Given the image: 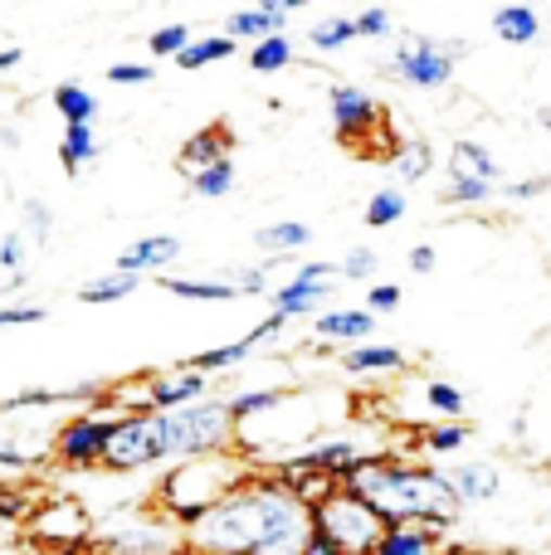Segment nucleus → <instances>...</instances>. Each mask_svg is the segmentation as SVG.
Listing matches in <instances>:
<instances>
[{
  "label": "nucleus",
  "instance_id": "1",
  "mask_svg": "<svg viewBox=\"0 0 551 555\" xmlns=\"http://www.w3.org/2000/svg\"><path fill=\"white\" fill-rule=\"evenodd\" d=\"M312 507L273 473H249L220 507L185 527V555H303Z\"/></svg>",
  "mask_w": 551,
  "mask_h": 555
},
{
  "label": "nucleus",
  "instance_id": "2",
  "mask_svg": "<svg viewBox=\"0 0 551 555\" xmlns=\"http://www.w3.org/2000/svg\"><path fill=\"white\" fill-rule=\"evenodd\" d=\"M347 488L357 492L361 502H371L386 527L449 531L464 517V507L454 502L439 463H406V459H390V453H371L367 463H357V468L347 473Z\"/></svg>",
  "mask_w": 551,
  "mask_h": 555
},
{
  "label": "nucleus",
  "instance_id": "3",
  "mask_svg": "<svg viewBox=\"0 0 551 555\" xmlns=\"http://www.w3.org/2000/svg\"><path fill=\"white\" fill-rule=\"evenodd\" d=\"M249 473H254L249 453H234V449L171 463V468L162 473V482H156V507H162L166 521H176V527L185 531V527H195L210 507H220Z\"/></svg>",
  "mask_w": 551,
  "mask_h": 555
},
{
  "label": "nucleus",
  "instance_id": "4",
  "mask_svg": "<svg viewBox=\"0 0 551 555\" xmlns=\"http://www.w3.org/2000/svg\"><path fill=\"white\" fill-rule=\"evenodd\" d=\"M152 420H156V434H162L166 463L225 453V449H234V434H240L230 400H220V395H210L201 404H185V410H171V414H152Z\"/></svg>",
  "mask_w": 551,
  "mask_h": 555
},
{
  "label": "nucleus",
  "instance_id": "5",
  "mask_svg": "<svg viewBox=\"0 0 551 555\" xmlns=\"http://www.w3.org/2000/svg\"><path fill=\"white\" fill-rule=\"evenodd\" d=\"M312 531H322L342 555H376L381 537H386V521H381V512L371 502H361L342 482L322 502H312Z\"/></svg>",
  "mask_w": 551,
  "mask_h": 555
},
{
  "label": "nucleus",
  "instance_id": "6",
  "mask_svg": "<svg viewBox=\"0 0 551 555\" xmlns=\"http://www.w3.org/2000/svg\"><path fill=\"white\" fill-rule=\"evenodd\" d=\"M454 64H459V59L449 54L445 39H435V35H400V44H396V54H390L386 74H390V83L410 88V93H435V88L454 83Z\"/></svg>",
  "mask_w": 551,
  "mask_h": 555
},
{
  "label": "nucleus",
  "instance_id": "7",
  "mask_svg": "<svg viewBox=\"0 0 551 555\" xmlns=\"http://www.w3.org/2000/svg\"><path fill=\"white\" fill-rule=\"evenodd\" d=\"M123 410H103V404H88V410L68 414L64 424H59V434L49 439V459L59 463V468H103V449H107V429H113V420Z\"/></svg>",
  "mask_w": 551,
  "mask_h": 555
},
{
  "label": "nucleus",
  "instance_id": "8",
  "mask_svg": "<svg viewBox=\"0 0 551 555\" xmlns=\"http://www.w3.org/2000/svg\"><path fill=\"white\" fill-rule=\"evenodd\" d=\"M166 463L162 453V434H156L152 414H117L107 429V449H103V468L107 473H146Z\"/></svg>",
  "mask_w": 551,
  "mask_h": 555
},
{
  "label": "nucleus",
  "instance_id": "9",
  "mask_svg": "<svg viewBox=\"0 0 551 555\" xmlns=\"http://www.w3.org/2000/svg\"><path fill=\"white\" fill-rule=\"evenodd\" d=\"M98 546L107 555H176L185 551V531L166 517H113L103 531H98Z\"/></svg>",
  "mask_w": 551,
  "mask_h": 555
},
{
  "label": "nucleus",
  "instance_id": "10",
  "mask_svg": "<svg viewBox=\"0 0 551 555\" xmlns=\"http://www.w3.org/2000/svg\"><path fill=\"white\" fill-rule=\"evenodd\" d=\"M25 531H29V541H39V546L68 555L74 546H84V541L93 537V521H88V512L78 498L54 492V498H44V507L25 517Z\"/></svg>",
  "mask_w": 551,
  "mask_h": 555
},
{
  "label": "nucleus",
  "instance_id": "11",
  "mask_svg": "<svg viewBox=\"0 0 551 555\" xmlns=\"http://www.w3.org/2000/svg\"><path fill=\"white\" fill-rule=\"evenodd\" d=\"M328 117H332V132H337L347 146L367 142V137L386 122L381 103L361 83H332L328 88Z\"/></svg>",
  "mask_w": 551,
  "mask_h": 555
},
{
  "label": "nucleus",
  "instance_id": "12",
  "mask_svg": "<svg viewBox=\"0 0 551 555\" xmlns=\"http://www.w3.org/2000/svg\"><path fill=\"white\" fill-rule=\"evenodd\" d=\"M293 0H259V5H240L225 15V35L234 39V44L254 49L264 44V39H279L289 35V20H293Z\"/></svg>",
  "mask_w": 551,
  "mask_h": 555
},
{
  "label": "nucleus",
  "instance_id": "13",
  "mask_svg": "<svg viewBox=\"0 0 551 555\" xmlns=\"http://www.w3.org/2000/svg\"><path fill=\"white\" fill-rule=\"evenodd\" d=\"M449 478V492H454L459 507H488V502L503 498V468L494 459H454V463H439Z\"/></svg>",
  "mask_w": 551,
  "mask_h": 555
},
{
  "label": "nucleus",
  "instance_id": "14",
  "mask_svg": "<svg viewBox=\"0 0 551 555\" xmlns=\"http://www.w3.org/2000/svg\"><path fill=\"white\" fill-rule=\"evenodd\" d=\"M176 259H181V240H176V234H142V240L123 244V249L113 254V273H127V278H162Z\"/></svg>",
  "mask_w": 551,
  "mask_h": 555
},
{
  "label": "nucleus",
  "instance_id": "15",
  "mask_svg": "<svg viewBox=\"0 0 551 555\" xmlns=\"http://www.w3.org/2000/svg\"><path fill=\"white\" fill-rule=\"evenodd\" d=\"M283 326H289V322H283V317H264V322L254 326L249 336H240V341H230V346H210V351H195L185 365H191V371H201V375H225V371H234V365H244V361H249V356L259 351L264 341H273V336H283Z\"/></svg>",
  "mask_w": 551,
  "mask_h": 555
},
{
  "label": "nucleus",
  "instance_id": "16",
  "mask_svg": "<svg viewBox=\"0 0 551 555\" xmlns=\"http://www.w3.org/2000/svg\"><path fill=\"white\" fill-rule=\"evenodd\" d=\"M328 297H332V283L283 278V283H273V293L264 297V302H269V317H283V322H303V317H318Z\"/></svg>",
  "mask_w": 551,
  "mask_h": 555
},
{
  "label": "nucleus",
  "instance_id": "17",
  "mask_svg": "<svg viewBox=\"0 0 551 555\" xmlns=\"http://www.w3.org/2000/svg\"><path fill=\"white\" fill-rule=\"evenodd\" d=\"M312 336H318L322 346H361L376 336V317L367 312V307H332V312H318L312 317Z\"/></svg>",
  "mask_w": 551,
  "mask_h": 555
},
{
  "label": "nucleus",
  "instance_id": "18",
  "mask_svg": "<svg viewBox=\"0 0 551 555\" xmlns=\"http://www.w3.org/2000/svg\"><path fill=\"white\" fill-rule=\"evenodd\" d=\"M449 181H488V185H503V166H498V156L488 152L484 142L464 137V142L449 146Z\"/></svg>",
  "mask_w": 551,
  "mask_h": 555
},
{
  "label": "nucleus",
  "instance_id": "19",
  "mask_svg": "<svg viewBox=\"0 0 551 555\" xmlns=\"http://www.w3.org/2000/svg\"><path fill=\"white\" fill-rule=\"evenodd\" d=\"M410 365V356L390 341H361L351 351H342V371L347 375H400Z\"/></svg>",
  "mask_w": 551,
  "mask_h": 555
},
{
  "label": "nucleus",
  "instance_id": "20",
  "mask_svg": "<svg viewBox=\"0 0 551 555\" xmlns=\"http://www.w3.org/2000/svg\"><path fill=\"white\" fill-rule=\"evenodd\" d=\"M29 278H35V259H29V240L20 230L0 234V297H15L29 287Z\"/></svg>",
  "mask_w": 551,
  "mask_h": 555
},
{
  "label": "nucleus",
  "instance_id": "21",
  "mask_svg": "<svg viewBox=\"0 0 551 555\" xmlns=\"http://www.w3.org/2000/svg\"><path fill=\"white\" fill-rule=\"evenodd\" d=\"M488 25H494V35L503 39V44H513V49H527V44H537V39L547 35L542 10L537 5H498Z\"/></svg>",
  "mask_w": 551,
  "mask_h": 555
},
{
  "label": "nucleus",
  "instance_id": "22",
  "mask_svg": "<svg viewBox=\"0 0 551 555\" xmlns=\"http://www.w3.org/2000/svg\"><path fill=\"white\" fill-rule=\"evenodd\" d=\"M156 287L171 297H181V302H240V287L225 283L220 273L215 278H185V273H162L156 278Z\"/></svg>",
  "mask_w": 551,
  "mask_h": 555
},
{
  "label": "nucleus",
  "instance_id": "23",
  "mask_svg": "<svg viewBox=\"0 0 551 555\" xmlns=\"http://www.w3.org/2000/svg\"><path fill=\"white\" fill-rule=\"evenodd\" d=\"M225 156H230V132H225V122H210V127H201V132L181 146L176 166H181L185 176H195V171H205V166L225 162Z\"/></svg>",
  "mask_w": 551,
  "mask_h": 555
},
{
  "label": "nucleus",
  "instance_id": "24",
  "mask_svg": "<svg viewBox=\"0 0 551 555\" xmlns=\"http://www.w3.org/2000/svg\"><path fill=\"white\" fill-rule=\"evenodd\" d=\"M425 410L430 424H459L469 414V390L449 375H425Z\"/></svg>",
  "mask_w": 551,
  "mask_h": 555
},
{
  "label": "nucleus",
  "instance_id": "25",
  "mask_svg": "<svg viewBox=\"0 0 551 555\" xmlns=\"http://www.w3.org/2000/svg\"><path fill=\"white\" fill-rule=\"evenodd\" d=\"M390 171H396L400 191H406V185L430 181V171H435V142H425V137L396 142V152H390Z\"/></svg>",
  "mask_w": 551,
  "mask_h": 555
},
{
  "label": "nucleus",
  "instance_id": "26",
  "mask_svg": "<svg viewBox=\"0 0 551 555\" xmlns=\"http://www.w3.org/2000/svg\"><path fill=\"white\" fill-rule=\"evenodd\" d=\"M49 103H54V113L64 117V127H93L98 113H103L98 93H93V88H84V83H54Z\"/></svg>",
  "mask_w": 551,
  "mask_h": 555
},
{
  "label": "nucleus",
  "instance_id": "27",
  "mask_svg": "<svg viewBox=\"0 0 551 555\" xmlns=\"http://www.w3.org/2000/svg\"><path fill=\"white\" fill-rule=\"evenodd\" d=\"M98 156H103V142H98L93 127H64L59 132V166H64V176H84Z\"/></svg>",
  "mask_w": 551,
  "mask_h": 555
},
{
  "label": "nucleus",
  "instance_id": "28",
  "mask_svg": "<svg viewBox=\"0 0 551 555\" xmlns=\"http://www.w3.org/2000/svg\"><path fill=\"white\" fill-rule=\"evenodd\" d=\"M312 244V230L303 220H273V224H259L254 230V249L259 254H298V249H308Z\"/></svg>",
  "mask_w": 551,
  "mask_h": 555
},
{
  "label": "nucleus",
  "instance_id": "29",
  "mask_svg": "<svg viewBox=\"0 0 551 555\" xmlns=\"http://www.w3.org/2000/svg\"><path fill=\"white\" fill-rule=\"evenodd\" d=\"M142 287V278H127V273H98V278H88L84 287H78V302L84 307H113V302H127V297Z\"/></svg>",
  "mask_w": 551,
  "mask_h": 555
},
{
  "label": "nucleus",
  "instance_id": "30",
  "mask_svg": "<svg viewBox=\"0 0 551 555\" xmlns=\"http://www.w3.org/2000/svg\"><path fill=\"white\" fill-rule=\"evenodd\" d=\"M406 215H410V191H400V185H381V191L367 195L361 220H367L371 230H390V224H400Z\"/></svg>",
  "mask_w": 551,
  "mask_h": 555
},
{
  "label": "nucleus",
  "instance_id": "31",
  "mask_svg": "<svg viewBox=\"0 0 551 555\" xmlns=\"http://www.w3.org/2000/svg\"><path fill=\"white\" fill-rule=\"evenodd\" d=\"M376 555H439V531L435 527H386Z\"/></svg>",
  "mask_w": 551,
  "mask_h": 555
},
{
  "label": "nucleus",
  "instance_id": "32",
  "mask_svg": "<svg viewBox=\"0 0 551 555\" xmlns=\"http://www.w3.org/2000/svg\"><path fill=\"white\" fill-rule=\"evenodd\" d=\"M234 49H240V44H234V39L225 35V29H220V35H195L191 44H185L181 54H176V68L195 74V68H205V64H225V59H230Z\"/></svg>",
  "mask_w": 551,
  "mask_h": 555
},
{
  "label": "nucleus",
  "instance_id": "33",
  "mask_svg": "<svg viewBox=\"0 0 551 555\" xmlns=\"http://www.w3.org/2000/svg\"><path fill=\"white\" fill-rule=\"evenodd\" d=\"M469 439H474L469 420H459V424H430V429L420 434V453H425V463H439V459H449V453L469 449Z\"/></svg>",
  "mask_w": 551,
  "mask_h": 555
},
{
  "label": "nucleus",
  "instance_id": "34",
  "mask_svg": "<svg viewBox=\"0 0 551 555\" xmlns=\"http://www.w3.org/2000/svg\"><path fill=\"white\" fill-rule=\"evenodd\" d=\"M191 181V195L195 201H225V195H234V185H240V176H234V156H225V162L205 166V171L185 176Z\"/></svg>",
  "mask_w": 551,
  "mask_h": 555
},
{
  "label": "nucleus",
  "instance_id": "35",
  "mask_svg": "<svg viewBox=\"0 0 551 555\" xmlns=\"http://www.w3.org/2000/svg\"><path fill=\"white\" fill-rule=\"evenodd\" d=\"M225 400H230L234 424H244V420H259V414L279 410V404L289 400V390H283V385H264V390H234V395H225Z\"/></svg>",
  "mask_w": 551,
  "mask_h": 555
},
{
  "label": "nucleus",
  "instance_id": "36",
  "mask_svg": "<svg viewBox=\"0 0 551 555\" xmlns=\"http://www.w3.org/2000/svg\"><path fill=\"white\" fill-rule=\"evenodd\" d=\"M308 44L318 54H342L347 44H357V25H351V15H328L308 29Z\"/></svg>",
  "mask_w": 551,
  "mask_h": 555
},
{
  "label": "nucleus",
  "instance_id": "37",
  "mask_svg": "<svg viewBox=\"0 0 551 555\" xmlns=\"http://www.w3.org/2000/svg\"><path fill=\"white\" fill-rule=\"evenodd\" d=\"M20 234L29 240V249H44V244L54 240V205L29 195V201L20 205Z\"/></svg>",
  "mask_w": 551,
  "mask_h": 555
},
{
  "label": "nucleus",
  "instance_id": "38",
  "mask_svg": "<svg viewBox=\"0 0 551 555\" xmlns=\"http://www.w3.org/2000/svg\"><path fill=\"white\" fill-rule=\"evenodd\" d=\"M273 263L279 259H259V263H234L230 273H220L225 283L240 287V297H269L273 293Z\"/></svg>",
  "mask_w": 551,
  "mask_h": 555
},
{
  "label": "nucleus",
  "instance_id": "39",
  "mask_svg": "<svg viewBox=\"0 0 551 555\" xmlns=\"http://www.w3.org/2000/svg\"><path fill=\"white\" fill-rule=\"evenodd\" d=\"M249 68H254V74H283V68H293V39L279 35V39L254 44L249 49Z\"/></svg>",
  "mask_w": 551,
  "mask_h": 555
},
{
  "label": "nucleus",
  "instance_id": "40",
  "mask_svg": "<svg viewBox=\"0 0 551 555\" xmlns=\"http://www.w3.org/2000/svg\"><path fill=\"white\" fill-rule=\"evenodd\" d=\"M488 201H498V185L488 181H445V191H439V205H459V210H478Z\"/></svg>",
  "mask_w": 551,
  "mask_h": 555
},
{
  "label": "nucleus",
  "instance_id": "41",
  "mask_svg": "<svg viewBox=\"0 0 551 555\" xmlns=\"http://www.w3.org/2000/svg\"><path fill=\"white\" fill-rule=\"evenodd\" d=\"M191 39H195V29L176 20V25H162V29H152V35H146V54H152V59H171V64H176V54H181Z\"/></svg>",
  "mask_w": 551,
  "mask_h": 555
},
{
  "label": "nucleus",
  "instance_id": "42",
  "mask_svg": "<svg viewBox=\"0 0 551 555\" xmlns=\"http://www.w3.org/2000/svg\"><path fill=\"white\" fill-rule=\"evenodd\" d=\"M376 273H381V259H376V249H367V244L347 249L337 263V278H347V283H376Z\"/></svg>",
  "mask_w": 551,
  "mask_h": 555
},
{
  "label": "nucleus",
  "instance_id": "43",
  "mask_svg": "<svg viewBox=\"0 0 551 555\" xmlns=\"http://www.w3.org/2000/svg\"><path fill=\"white\" fill-rule=\"evenodd\" d=\"M351 25H357V39H390L396 35V15H390L386 5H367L351 15Z\"/></svg>",
  "mask_w": 551,
  "mask_h": 555
},
{
  "label": "nucleus",
  "instance_id": "44",
  "mask_svg": "<svg viewBox=\"0 0 551 555\" xmlns=\"http://www.w3.org/2000/svg\"><path fill=\"white\" fill-rule=\"evenodd\" d=\"M400 302H406V293H400V283H371V287H367V302H361V307H367V312L381 322V317L400 312Z\"/></svg>",
  "mask_w": 551,
  "mask_h": 555
},
{
  "label": "nucleus",
  "instance_id": "45",
  "mask_svg": "<svg viewBox=\"0 0 551 555\" xmlns=\"http://www.w3.org/2000/svg\"><path fill=\"white\" fill-rule=\"evenodd\" d=\"M49 317L44 302H0V332L5 326H39Z\"/></svg>",
  "mask_w": 551,
  "mask_h": 555
},
{
  "label": "nucleus",
  "instance_id": "46",
  "mask_svg": "<svg viewBox=\"0 0 551 555\" xmlns=\"http://www.w3.org/2000/svg\"><path fill=\"white\" fill-rule=\"evenodd\" d=\"M103 78L113 88H146L156 78V64H107Z\"/></svg>",
  "mask_w": 551,
  "mask_h": 555
},
{
  "label": "nucleus",
  "instance_id": "47",
  "mask_svg": "<svg viewBox=\"0 0 551 555\" xmlns=\"http://www.w3.org/2000/svg\"><path fill=\"white\" fill-rule=\"evenodd\" d=\"M547 191H551V176H527V181H508V185H498V201L523 205V201H537V195H547Z\"/></svg>",
  "mask_w": 551,
  "mask_h": 555
},
{
  "label": "nucleus",
  "instance_id": "48",
  "mask_svg": "<svg viewBox=\"0 0 551 555\" xmlns=\"http://www.w3.org/2000/svg\"><path fill=\"white\" fill-rule=\"evenodd\" d=\"M20 517H25V498L10 488V478H0V531H5L10 521H20Z\"/></svg>",
  "mask_w": 551,
  "mask_h": 555
},
{
  "label": "nucleus",
  "instance_id": "49",
  "mask_svg": "<svg viewBox=\"0 0 551 555\" xmlns=\"http://www.w3.org/2000/svg\"><path fill=\"white\" fill-rule=\"evenodd\" d=\"M410 273L415 278H430L435 273V263H439V254H435V244H415V249H410Z\"/></svg>",
  "mask_w": 551,
  "mask_h": 555
},
{
  "label": "nucleus",
  "instance_id": "50",
  "mask_svg": "<svg viewBox=\"0 0 551 555\" xmlns=\"http://www.w3.org/2000/svg\"><path fill=\"white\" fill-rule=\"evenodd\" d=\"M293 278H308V283H332V278H337V263L308 259V263H298V269H293Z\"/></svg>",
  "mask_w": 551,
  "mask_h": 555
},
{
  "label": "nucleus",
  "instance_id": "51",
  "mask_svg": "<svg viewBox=\"0 0 551 555\" xmlns=\"http://www.w3.org/2000/svg\"><path fill=\"white\" fill-rule=\"evenodd\" d=\"M20 59H25V49H20V44H5V49H0V74L20 68Z\"/></svg>",
  "mask_w": 551,
  "mask_h": 555
},
{
  "label": "nucleus",
  "instance_id": "52",
  "mask_svg": "<svg viewBox=\"0 0 551 555\" xmlns=\"http://www.w3.org/2000/svg\"><path fill=\"white\" fill-rule=\"evenodd\" d=\"M0 142H5L10 152H15V146H20V132H15V127H0Z\"/></svg>",
  "mask_w": 551,
  "mask_h": 555
},
{
  "label": "nucleus",
  "instance_id": "53",
  "mask_svg": "<svg viewBox=\"0 0 551 555\" xmlns=\"http://www.w3.org/2000/svg\"><path fill=\"white\" fill-rule=\"evenodd\" d=\"M537 122H542V127H547V132H551V107H547V103H542V107H537Z\"/></svg>",
  "mask_w": 551,
  "mask_h": 555
},
{
  "label": "nucleus",
  "instance_id": "54",
  "mask_svg": "<svg viewBox=\"0 0 551 555\" xmlns=\"http://www.w3.org/2000/svg\"><path fill=\"white\" fill-rule=\"evenodd\" d=\"M0 443H5V434H0Z\"/></svg>",
  "mask_w": 551,
  "mask_h": 555
}]
</instances>
